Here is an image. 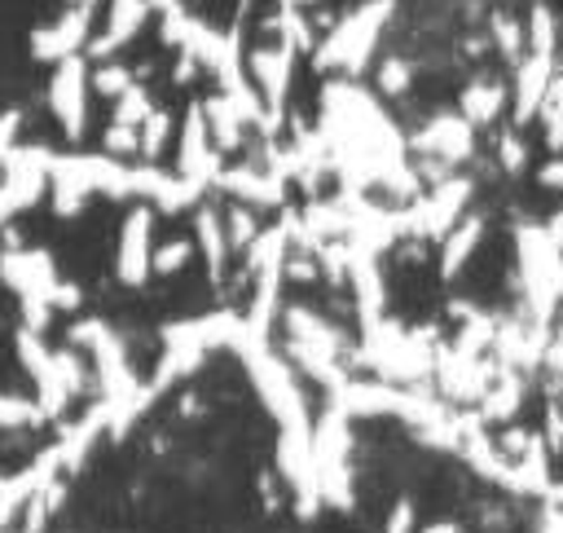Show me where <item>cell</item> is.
<instances>
[{"label":"cell","instance_id":"1","mask_svg":"<svg viewBox=\"0 0 563 533\" xmlns=\"http://www.w3.org/2000/svg\"><path fill=\"white\" fill-rule=\"evenodd\" d=\"M391 13H396V0H365V4H356L312 48V66L317 70H339V75H361L369 66L374 44L387 31Z\"/></svg>","mask_w":563,"mask_h":533},{"label":"cell","instance_id":"2","mask_svg":"<svg viewBox=\"0 0 563 533\" xmlns=\"http://www.w3.org/2000/svg\"><path fill=\"white\" fill-rule=\"evenodd\" d=\"M70 344H75V348H84V352L92 357V366H97V383H101V396L123 401V396H136V392L145 388V383L132 374L128 352H123L119 335H114L106 322H97V317L75 322V326H70Z\"/></svg>","mask_w":563,"mask_h":533},{"label":"cell","instance_id":"3","mask_svg":"<svg viewBox=\"0 0 563 533\" xmlns=\"http://www.w3.org/2000/svg\"><path fill=\"white\" fill-rule=\"evenodd\" d=\"M4 181H0V229L40 203V194L48 189V172H53V150L44 145H13L4 159Z\"/></svg>","mask_w":563,"mask_h":533},{"label":"cell","instance_id":"4","mask_svg":"<svg viewBox=\"0 0 563 533\" xmlns=\"http://www.w3.org/2000/svg\"><path fill=\"white\" fill-rule=\"evenodd\" d=\"M88 93H92V70H88L84 53L62 57L53 66V79H48V110L70 141H79L88 128Z\"/></svg>","mask_w":563,"mask_h":533},{"label":"cell","instance_id":"5","mask_svg":"<svg viewBox=\"0 0 563 533\" xmlns=\"http://www.w3.org/2000/svg\"><path fill=\"white\" fill-rule=\"evenodd\" d=\"M154 203H136L119 225L114 273L123 286H145V278L154 273Z\"/></svg>","mask_w":563,"mask_h":533},{"label":"cell","instance_id":"6","mask_svg":"<svg viewBox=\"0 0 563 533\" xmlns=\"http://www.w3.org/2000/svg\"><path fill=\"white\" fill-rule=\"evenodd\" d=\"M176 172H185L198 185H216V176H220V150H216V137H211V123H207V106L202 101H194L185 110V119H180Z\"/></svg>","mask_w":563,"mask_h":533},{"label":"cell","instance_id":"7","mask_svg":"<svg viewBox=\"0 0 563 533\" xmlns=\"http://www.w3.org/2000/svg\"><path fill=\"white\" fill-rule=\"evenodd\" d=\"M92 18H97V9L92 4H70L57 22H48V26H40L35 35H31V57L35 62H62V57H75V53H84L88 48V40H92Z\"/></svg>","mask_w":563,"mask_h":533},{"label":"cell","instance_id":"8","mask_svg":"<svg viewBox=\"0 0 563 533\" xmlns=\"http://www.w3.org/2000/svg\"><path fill=\"white\" fill-rule=\"evenodd\" d=\"M0 278L9 282V291L18 300H48L53 304V286L62 282L57 278V264L44 247H13L0 255Z\"/></svg>","mask_w":563,"mask_h":533},{"label":"cell","instance_id":"9","mask_svg":"<svg viewBox=\"0 0 563 533\" xmlns=\"http://www.w3.org/2000/svg\"><path fill=\"white\" fill-rule=\"evenodd\" d=\"M246 70H251V84L260 88V97H264V106H268V115H273V123H277V115H282V106H286V93H290L295 48L282 44V40L260 44V48H251Z\"/></svg>","mask_w":563,"mask_h":533},{"label":"cell","instance_id":"10","mask_svg":"<svg viewBox=\"0 0 563 533\" xmlns=\"http://www.w3.org/2000/svg\"><path fill=\"white\" fill-rule=\"evenodd\" d=\"M471 198V181H444L435 185L409 216V229L413 233H449L457 220H462V203Z\"/></svg>","mask_w":563,"mask_h":533},{"label":"cell","instance_id":"11","mask_svg":"<svg viewBox=\"0 0 563 533\" xmlns=\"http://www.w3.org/2000/svg\"><path fill=\"white\" fill-rule=\"evenodd\" d=\"M150 13H154L150 0H110L101 35L88 40V57H110V53H119L123 44H132L136 31L150 22Z\"/></svg>","mask_w":563,"mask_h":533},{"label":"cell","instance_id":"12","mask_svg":"<svg viewBox=\"0 0 563 533\" xmlns=\"http://www.w3.org/2000/svg\"><path fill=\"white\" fill-rule=\"evenodd\" d=\"M216 185L251 207H277L282 203V176L277 172H255V167H229L216 176Z\"/></svg>","mask_w":563,"mask_h":533},{"label":"cell","instance_id":"13","mask_svg":"<svg viewBox=\"0 0 563 533\" xmlns=\"http://www.w3.org/2000/svg\"><path fill=\"white\" fill-rule=\"evenodd\" d=\"M471 132H475V123L462 110L457 115H435L418 132V145L431 150V154H440V159H462V154H471Z\"/></svg>","mask_w":563,"mask_h":533},{"label":"cell","instance_id":"14","mask_svg":"<svg viewBox=\"0 0 563 533\" xmlns=\"http://www.w3.org/2000/svg\"><path fill=\"white\" fill-rule=\"evenodd\" d=\"M194 242H198V251H202V260H207V273L220 278L224 264H229V255H233L224 216H216L211 207H194Z\"/></svg>","mask_w":563,"mask_h":533},{"label":"cell","instance_id":"15","mask_svg":"<svg viewBox=\"0 0 563 533\" xmlns=\"http://www.w3.org/2000/svg\"><path fill=\"white\" fill-rule=\"evenodd\" d=\"M479 238H484V220L479 216H462L449 233H444V251H440V278H453L471 255H475V247H479Z\"/></svg>","mask_w":563,"mask_h":533},{"label":"cell","instance_id":"16","mask_svg":"<svg viewBox=\"0 0 563 533\" xmlns=\"http://www.w3.org/2000/svg\"><path fill=\"white\" fill-rule=\"evenodd\" d=\"M202 106H207V123H211L216 145H220V150H238V145H242V128H246L238 101H233L229 93H216V97H207Z\"/></svg>","mask_w":563,"mask_h":533},{"label":"cell","instance_id":"17","mask_svg":"<svg viewBox=\"0 0 563 533\" xmlns=\"http://www.w3.org/2000/svg\"><path fill=\"white\" fill-rule=\"evenodd\" d=\"M501 106H506V88H501V84L475 79V84L462 88V115H466L471 123H493V119L501 115Z\"/></svg>","mask_w":563,"mask_h":533},{"label":"cell","instance_id":"18","mask_svg":"<svg viewBox=\"0 0 563 533\" xmlns=\"http://www.w3.org/2000/svg\"><path fill=\"white\" fill-rule=\"evenodd\" d=\"M268 31H273V35L282 40V44H290L295 53H312V48H317V35H312V26H308L303 9L277 4V13L268 18Z\"/></svg>","mask_w":563,"mask_h":533},{"label":"cell","instance_id":"19","mask_svg":"<svg viewBox=\"0 0 563 533\" xmlns=\"http://www.w3.org/2000/svg\"><path fill=\"white\" fill-rule=\"evenodd\" d=\"M537 119H541V128H545V145L559 154V150H563V75H554V84H550V93H545Z\"/></svg>","mask_w":563,"mask_h":533},{"label":"cell","instance_id":"20","mask_svg":"<svg viewBox=\"0 0 563 533\" xmlns=\"http://www.w3.org/2000/svg\"><path fill=\"white\" fill-rule=\"evenodd\" d=\"M150 110H154V101H150V93H145L141 84H132L128 93L114 97V123H132V128H141V123L150 119Z\"/></svg>","mask_w":563,"mask_h":533},{"label":"cell","instance_id":"21","mask_svg":"<svg viewBox=\"0 0 563 533\" xmlns=\"http://www.w3.org/2000/svg\"><path fill=\"white\" fill-rule=\"evenodd\" d=\"M167 137H172V115L154 106V110H150V119L141 123V154H145V163H154V159L163 154Z\"/></svg>","mask_w":563,"mask_h":533},{"label":"cell","instance_id":"22","mask_svg":"<svg viewBox=\"0 0 563 533\" xmlns=\"http://www.w3.org/2000/svg\"><path fill=\"white\" fill-rule=\"evenodd\" d=\"M44 418H48V414L40 410V401L0 392V427H31V423H44Z\"/></svg>","mask_w":563,"mask_h":533},{"label":"cell","instance_id":"23","mask_svg":"<svg viewBox=\"0 0 563 533\" xmlns=\"http://www.w3.org/2000/svg\"><path fill=\"white\" fill-rule=\"evenodd\" d=\"M224 229H229V247H233V251H246V247L260 238V229H255V216H251L246 207H233V211H224Z\"/></svg>","mask_w":563,"mask_h":533},{"label":"cell","instance_id":"24","mask_svg":"<svg viewBox=\"0 0 563 533\" xmlns=\"http://www.w3.org/2000/svg\"><path fill=\"white\" fill-rule=\"evenodd\" d=\"M189 255H194V242L189 238H172V242H163V247H154V273H176V269H185L189 264Z\"/></svg>","mask_w":563,"mask_h":533},{"label":"cell","instance_id":"25","mask_svg":"<svg viewBox=\"0 0 563 533\" xmlns=\"http://www.w3.org/2000/svg\"><path fill=\"white\" fill-rule=\"evenodd\" d=\"M493 35H497V44H501V53L506 57H523V48H528V31H519V22H510L506 13H497L493 18Z\"/></svg>","mask_w":563,"mask_h":533},{"label":"cell","instance_id":"26","mask_svg":"<svg viewBox=\"0 0 563 533\" xmlns=\"http://www.w3.org/2000/svg\"><path fill=\"white\" fill-rule=\"evenodd\" d=\"M132 84H136L132 70H123V66H114V62H101V66L92 70V88L106 93V97H119V93H128Z\"/></svg>","mask_w":563,"mask_h":533},{"label":"cell","instance_id":"27","mask_svg":"<svg viewBox=\"0 0 563 533\" xmlns=\"http://www.w3.org/2000/svg\"><path fill=\"white\" fill-rule=\"evenodd\" d=\"M106 154H114V159L141 154V128H132V123H110V128H106Z\"/></svg>","mask_w":563,"mask_h":533},{"label":"cell","instance_id":"28","mask_svg":"<svg viewBox=\"0 0 563 533\" xmlns=\"http://www.w3.org/2000/svg\"><path fill=\"white\" fill-rule=\"evenodd\" d=\"M378 88L391 93V97L405 93V88H409V66H405L400 57H387V62L378 66Z\"/></svg>","mask_w":563,"mask_h":533},{"label":"cell","instance_id":"29","mask_svg":"<svg viewBox=\"0 0 563 533\" xmlns=\"http://www.w3.org/2000/svg\"><path fill=\"white\" fill-rule=\"evenodd\" d=\"M57 374H62V388H66L70 396L84 388V366H79V361H75V352H66V348L57 352Z\"/></svg>","mask_w":563,"mask_h":533},{"label":"cell","instance_id":"30","mask_svg":"<svg viewBox=\"0 0 563 533\" xmlns=\"http://www.w3.org/2000/svg\"><path fill=\"white\" fill-rule=\"evenodd\" d=\"M18 123H22V115L18 110H4L0 115V159L13 150V137H18Z\"/></svg>","mask_w":563,"mask_h":533},{"label":"cell","instance_id":"31","mask_svg":"<svg viewBox=\"0 0 563 533\" xmlns=\"http://www.w3.org/2000/svg\"><path fill=\"white\" fill-rule=\"evenodd\" d=\"M53 308H79V286L62 278V282L53 286Z\"/></svg>","mask_w":563,"mask_h":533},{"label":"cell","instance_id":"32","mask_svg":"<svg viewBox=\"0 0 563 533\" xmlns=\"http://www.w3.org/2000/svg\"><path fill=\"white\" fill-rule=\"evenodd\" d=\"M409 524H413V507L409 502H396V515L387 520V533H409Z\"/></svg>","mask_w":563,"mask_h":533},{"label":"cell","instance_id":"33","mask_svg":"<svg viewBox=\"0 0 563 533\" xmlns=\"http://www.w3.org/2000/svg\"><path fill=\"white\" fill-rule=\"evenodd\" d=\"M501 163H506L510 172L523 163V145H519V137H506V141H501Z\"/></svg>","mask_w":563,"mask_h":533},{"label":"cell","instance_id":"34","mask_svg":"<svg viewBox=\"0 0 563 533\" xmlns=\"http://www.w3.org/2000/svg\"><path fill=\"white\" fill-rule=\"evenodd\" d=\"M537 181H541V185H550V189H563V159L545 163V167L537 172Z\"/></svg>","mask_w":563,"mask_h":533},{"label":"cell","instance_id":"35","mask_svg":"<svg viewBox=\"0 0 563 533\" xmlns=\"http://www.w3.org/2000/svg\"><path fill=\"white\" fill-rule=\"evenodd\" d=\"M277 4H290V9H308V4H317V0H277Z\"/></svg>","mask_w":563,"mask_h":533},{"label":"cell","instance_id":"36","mask_svg":"<svg viewBox=\"0 0 563 533\" xmlns=\"http://www.w3.org/2000/svg\"><path fill=\"white\" fill-rule=\"evenodd\" d=\"M431 533H453V524H435V529H431Z\"/></svg>","mask_w":563,"mask_h":533},{"label":"cell","instance_id":"37","mask_svg":"<svg viewBox=\"0 0 563 533\" xmlns=\"http://www.w3.org/2000/svg\"><path fill=\"white\" fill-rule=\"evenodd\" d=\"M70 4H92V9H97V4H101V0H70Z\"/></svg>","mask_w":563,"mask_h":533}]
</instances>
